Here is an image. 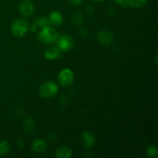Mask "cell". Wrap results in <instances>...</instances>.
I'll list each match as a JSON object with an SVG mask.
<instances>
[{"label":"cell","instance_id":"cell-1","mask_svg":"<svg viewBox=\"0 0 158 158\" xmlns=\"http://www.w3.org/2000/svg\"><path fill=\"white\" fill-rule=\"evenodd\" d=\"M59 37L60 36L57 31L49 26L42 28V30L38 35L39 40L45 44H51V43H56Z\"/></svg>","mask_w":158,"mask_h":158},{"label":"cell","instance_id":"cell-2","mask_svg":"<svg viewBox=\"0 0 158 158\" xmlns=\"http://www.w3.org/2000/svg\"><path fill=\"white\" fill-rule=\"evenodd\" d=\"M40 95L43 98L49 99L55 97L58 93V86L52 81H46L42 83L39 88Z\"/></svg>","mask_w":158,"mask_h":158},{"label":"cell","instance_id":"cell-3","mask_svg":"<svg viewBox=\"0 0 158 158\" xmlns=\"http://www.w3.org/2000/svg\"><path fill=\"white\" fill-rule=\"evenodd\" d=\"M12 33L15 37H23L29 31V23L23 19H17L12 23L11 26Z\"/></svg>","mask_w":158,"mask_h":158},{"label":"cell","instance_id":"cell-4","mask_svg":"<svg viewBox=\"0 0 158 158\" xmlns=\"http://www.w3.org/2000/svg\"><path fill=\"white\" fill-rule=\"evenodd\" d=\"M74 80V74L71 69H64L60 72L58 75V81L61 86L68 87L70 86Z\"/></svg>","mask_w":158,"mask_h":158},{"label":"cell","instance_id":"cell-5","mask_svg":"<svg viewBox=\"0 0 158 158\" xmlns=\"http://www.w3.org/2000/svg\"><path fill=\"white\" fill-rule=\"evenodd\" d=\"M56 42L58 49L62 52H68L73 47V40L72 37L68 35H62V36L59 37Z\"/></svg>","mask_w":158,"mask_h":158},{"label":"cell","instance_id":"cell-6","mask_svg":"<svg viewBox=\"0 0 158 158\" xmlns=\"http://www.w3.org/2000/svg\"><path fill=\"white\" fill-rule=\"evenodd\" d=\"M34 9L35 8H34L33 3L30 0H23L19 6V11L20 14L26 17L32 15L34 12Z\"/></svg>","mask_w":158,"mask_h":158},{"label":"cell","instance_id":"cell-7","mask_svg":"<svg viewBox=\"0 0 158 158\" xmlns=\"http://www.w3.org/2000/svg\"><path fill=\"white\" fill-rule=\"evenodd\" d=\"M80 141L82 145L86 148H91L94 146L96 140L94 136L89 132H83L80 136Z\"/></svg>","mask_w":158,"mask_h":158},{"label":"cell","instance_id":"cell-8","mask_svg":"<svg viewBox=\"0 0 158 158\" xmlns=\"http://www.w3.org/2000/svg\"><path fill=\"white\" fill-rule=\"evenodd\" d=\"M97 40L100 44L103 46H108L112 43L114 36H113V34L109 31H101L97 35Z\"/></svg>","mask_w":158,"mask_h":158},{"label":"cell","instance_id":"cell-9","mask_svg":"<svg viewBox=\"0 0 158 158\" xmlns=\"http://www.w3.org/2000/svg\"><path fill=\"white\" fill-rule=\"evenodd\" d=\"M32 151L37 154H43L47 149L46 143L42 139H37L32 143Z\"/></svg>","mask_w":158,"mask_h":158},{"label":"cell","instance_id":"cell-10","mask_svg":"<svg viewBox=\"0 0 158 158\" xmlns=\"http://www.w3.org/2000/svg\"><path fill=\"white\" fill-rule=\"evenodd\" d=\"M45 57L48 60H55L56 59L60 58L61 53H60V50L56 47H49L45 51Z\"/></svg>","mask_w":158,"mask_h":158},{"label":"cell","instance_id":"cell-11","mask_svg":"<svg viewBox=\"0 0 158 158\" xmlns=\"http://www.w3.org/2000/svg\"><path fill=\"white\" fill-rule=\"evenodd\" d=\"M49 23H50V25L59 26L63 23V17L60 12H58V11H53L49 15Z\"/></svg>","mask_w":158,"mask_h":158},{"label":"cell","instance_id":"cell-12","mask_svg":"<svg viewBox=\"0 0 158 158\" xmlns=\"http://www.w3.org/2000/svg\"><path fill=\"white\" fill-rule=\"evenodd\" d=\"M72 155V150L66 146L60 147L56 151V157L58 158H69Z\"/></svg>","mask_w":158,"mask_h":158},{"label":"cell","instance_id":"cell-13","mask_svg":"<svg viewBox=\"0 0 158 158\" xmlns=\"http://www.w3.org/2000/svg\"><path fill=\"white\" fill-rule=\"evenodd\" d=\"M23 127H24V130L26 132H32L35 128V123H34L33 119H32L31 117H27L23 123Z\"/></svg>","mask_w":158,"mask_h":158},{"label":"cell","instance_id":"cell-14","mask_svg":"<svg viewBox=\"0 0 158 158\" xmlns=\"http://www.w3.org/2000/svg\"><path fill=\"white\" fill-rule=\"evenodd\" d=\"M148 0H127V5L134 8H141L145 6Z\"/></svg>","mask_w":158,"mask_h":158},{"label":"cell","instance_id":"cell-15","mask_svg":"<svg viewBox=\"0 0 158 158\" xmlns=\"http://www.w3.org/2000/svg\"><path fill=\"white\" fill-rule=\"evenodd\" d=\"M158 155L157 149L154 145H151L146 150V156L150 158H155Z\"/></svg>","mask_w":158,"mask_h":158},{"label":"cell","instance_id":"cell-16","mask_svg":"<svg viewBox=\"0 0 158 158\" xmlns=\"http://www.w3.org/2000/svg\"><path fill=\"white\" fill-rule=\"evenodd\" d=\"M9 148H10V146L7 141L6 140L0 141V157L6 155L9 152Z\"/></svg>","mask_w":158,"mask_h":158},{"label":"cell","instance_id":"cell-17","mask_svg":"<svg viewBox=\"0 0 158 158\" xmlns=\"http://www.w3.org/2000/svg\"><path fill=\"white\" fill-rule=\"evenodd\" d=\"M35 23L37 26H40V27L43 28L46 26H49L50 25L49 19L46 18V17H40V18L36 19L35 20Z\"/></svg>","mask_w":158,"mask_h":158},{"label":"cell","instance_id":"cell-18","mask_svg":"<svg viewBox=\"0 0 158 158\" xmlns=\"http://www.w3.org/2000/svg\"><path fill=\"white\" fill-rule=\"evenodd\" d=\"M83 17L82 15V14H80V12H77L73 15V22L74 24L76 25H80L81 24L82 22H83Z\"/></svg>","mask_w":158,"mask_h":158},{"label":"cell","instance_id":"cell-19","mask_svg":"<svg viewBox=\"0 0 158 158\" xmlns=\"http://www.w3.org/2000/svg\"><path fill=\"white\" fill-rule=\"evenodd\" d=\"M68 1H69V2L70 3L71 5H73V6H77L81 5L83 0H68Z\"/></svg>","mask_w":158,"mask_h":158},{"label":"cell","instance_id":"cell-20","mask_svg":"<svg viewBox=\"0 0 158 158\" xmlns=\"http://www.w3.org/2000/svg\"><path fill=\"white\" fill-rule=\"evenodd\" d=\"M116 3L120 5V6H123V7H126V6H128L127 2V0H114Z\"/></svg>","mask_w":158,"mask_h":158},{"label":"cell","instance_id":"cell-21","mask_svg":"<svg viewBox=\"0 0 158 158\" xmlns=\"http://www.w3.org/2000/svg\"><path fill=\"white\" fill-rule=\"evenodd\" d=\"M94 2H103V0H93Z\"/></svg>","mask_w":158,"mask_h":158}]
</instances>
